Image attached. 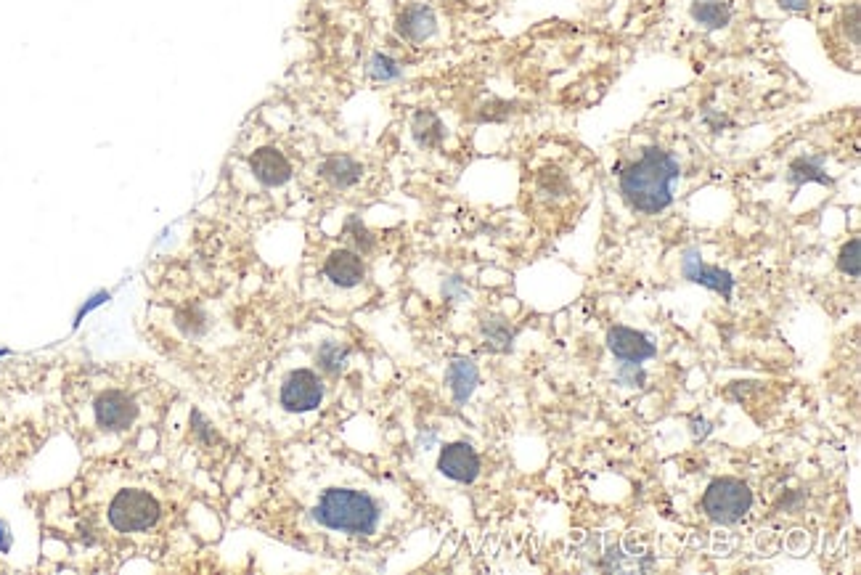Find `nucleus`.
I'll return each mask as SVG.
<instances>
[{
	"label": "nucleus",
	"instance_id": "nucleus-10",
	"mask_svg": "<svg viewBox=\"0 0 861 575\" xmlns=\"http://www.w3.org/2000/svg\"><path fill=\"white\" fill-rule=\"evenodd\" d=\"M324 276L332 281L334 287L353 289L366 279V265H363L358 252L350 250V247H340V250H332L326 255Z\"/></svg>",
	"mask_w": 861,
	"mask_h": 575
},
{
	"label": "nucleus",
	"instance_id": "nucleus-3",
	"mask_svg": "<svg viewBox=\"0 0 861 575\" xmlns=\"http://www.w3.org/2000/svg\"><path fill=\"white\" fill-rule=\"evenodd\" d=\"M679 173V162L660 146H652L620 173V194L634 210L655 215L673 202V183L679 181Z\"/></svg>",
	"mask_w": 861,
	"mask_h": 575
},
{
	"label": "nucleus",
	"instance_id": "nucleus-8",
	"mask_svg": "<svg viewBox=\"0 0 861 575\" xmlns=\"http://www.w3.org/2000/svg\"><path fill=\"white\" fill-rule=\"evenodd\" d=\"M438 470L456 483H475L477 475H480V456L469 443L456 440L440 451Z\"/></svg>",
	"mask_w": 861,
	"mask_h": 575
},
{
	"label": "nucleus",
	"instance_id": "nucleus-14",
	"mask_svg": "<svg viewBox=\"0 0 861 575\" xmlns=\"http://www.w3.org/2000/svg\"><path fill=\"white\" fill-rule=\"evenodd\" d=\"M477 382H480V374H477V366L469 358H456L454 364L448 366V385L454 390V398L459 406L469 401V395L475 393Z\"/></svg>",
	"mask_w": 861,
	"mask_h": 575
},
{
	"label": "nucleus",
	"instance_id": "nucleus-4",
	"mask_svg": "<svg viewBox=\"0 0 861 575\" xmlns=\"http://www.w3.org/2000/svg\"><path fill=\"white\" fill-rule=\"evenodd\" d=\"M310 517L332 533L366 538L377 533L382 507L371 493L348 488V485H332V488L321 491L318 501L310 509Z\"/></svg>",
	"mask_w": 861,
	"mask_h": 575
},
{
	"label": "nucleus",
	"instance_id": "nucleus-6",
	"mask_svg": "<svg viewBox=\"0 0 861 575\" xmlns=\"http://www.w3.org/2000/svg\"><path fill=\"white\" fill-rule=\"evenodd\" d=\"M279 401L289 414H305V411L318 409L324 401V382L313 369L289 371L281 382Z\"/></svg>",
	"mask_w": 861,
	"mask_h": 575
},
{
	"label": "nucleus",
	"instance_id": "nucleus-7",
	"mask_svg": "<svg viewBox=\"0 0 861 575\" xmlns=\"http://www.w3.org/2000/svg\"><path fill=\"white\" fill-rule=\"evenodd\" d=\"M247 165H250V173L255 175V181L263 183L265 189H279L292 178V162L276 146L255 149L250 159H247Z\"/></svg>",
	"mask_w": 861,
	"mask_h": 575
},
{
	"label": "nucleus",
	"instance_id": "nucleus-16",
	"mask_svg": "<svg viewBox=\"0 0 861 575\" xmlns=\"http://www.w3.org/2000/svg\"><path fill=\"white\" fill-rule=\"evenodd\" d=\"M692 16H695L700 24L710 27V30H718V27L729 24L732 11H729L726 3H718V0H697L695 6H692Z\"/></svg>",
	"mask_w": 861,
	"mask_h": 575
},
{
	"label": "nucleus",
	"instance_id": "nucleus-23",
	"mask_svg": "<svg viewBox=\"0 0 861 575\" xmlns=\"http://www.w3.org/2000/svg\"><path fill=\"white\" fill-rule=\"evenodd\" d=\"M0 427H3V424H0Z\"/></svg>",
	"mask_w": 861,
	"mask_h": 575
},
{
	"label": "nucleus",
	"instance_id": "nucleus-19",
	"mask_svg": "<svg viewBox=\"0 0 861 575\" xmlns=\"http://www.w3.org/2000/svg\"><path fill=\"white\" fill-rule=\"evenodd\" d=\"M790 181L803 183V181H819V183H830V178L822 173L819 167V159H798L790 167Z\"/></svg>",
	"mask_w": 861,
	"mask_h": 575
},
{
	"label": "nucleus",
	"instance_id": "nucleus-21",
	"mask_svg": "<svg viewBox=\"0 0 861 575\" xmlns=\"http://www.w3.org/2000/svg\"><path fill=\"white\" fill-rule=\"evenodd\" d=\"M859 239H851V242L846 244V247H843V250H840V258H838V265H840V271L843 273H848V276H859V271H861V263H859Z\"/></svg>",
	"mask_w": 861,
	"mask_h": 575
},
{
	"label": "nucleus",
	"instance_id": "nucleus-17",
	"mask_svg": "<svg viewBox=\"0 0 861 575\" xmlns=\"http://www.w3.org/2000/svg\"><path fill=\"white\" fill-rule=\"evenodd\" d=\"M485 345L491 350H509L514 340V329L507 318H485L483 321Z\"/></svg>",
	"mask_w": 861,
	"mask_h": 575
},
{
	"label": "nucleus",
	"instance_id": "nucleus-12",
	"mask_svg": "<svg viewBox=\"0 0 861 575\" xmlns=\"http://www.w3.org/2000/svg\"><path fill=\"white\" fill-rule=\"evenodd\" d=\"M684 276H687L689 281H695V284H703V287L713 289V292H718L724 300L732 297V289H734L732 273L721 271L718 265H705L703 260L697 258V255H692V252L684 258Z\"/></svg>",
	"mask_w": 861,
	"mask_h": 575
},
{
	"label": "nucleus",
	"instance_id": "nucleus-11",
	"mask_svg": "<svg viewBox=\"0 0 861 575\" xmlns=\"http://www.w3.org/2000/svg\"><path fill=\"white\" fill-rule=\"evenodd\" d=\"M395 30L408 43H424V40H430L438 32V16L424 3H411L398 14Z\"/></svg>",
	"mask_w": 861,
	"mask_h": 575
},
{
	"label": "nucleus",
	"instance_id": "nucleus-20",
	"mask_svg": "<svg viewBox=\"0 0 861 575\" xmlns=\"http://www.w3.org/2000/svg\"><path fill=\"white\" fill-rule=\"evenodd\" d=\"M369 75L374 77V80H382V83H387V80H395V77H401V67L395 64L390 56H382V53H377L374 59H371L369 64Z\"/></svg>",
	"mask_w": 861,
	"mask_h": 575
},
{
	"label": "nucleus",
	"instance_id": "nucleus-5",
	"mask_svg": "<svg viewBox=\"0 0 861 575\" xmlns=\"http://www.w3.org/2000/svg\"><path fill=\"white\" fill-rule=\"evenodd\" d=\"M750 507H753V491L742 480H734V477L713 480L703 496L705 515L713 523L721 525L740 523L742 517L750 512Z\"/></svg>",
	"mask_w": 861,
	"mask_h": 575
},
{
	"label": "nucleus",
	"instance_id": "nucleus-1",
	"mask_svg": "<svg viewBox=\"0 0 861 575\" xmlns=\"http://www.w3.org/2000/svg\"><path fill=\"white\" fill-rule=\"evenodd\" d=\"M72 533L122 557H162L183 533L189 499L157 467L106 456L69 491Z\"/></svg>",
	"mask_w": 861,
	"mask_h": 575
},
{
	"label": "nucleus",
	"instance_id": "nucleus-9",
	"mask_svg": "<svg viewBox=\"0 0 861 575\" xmlns=\"http://www.w3.org/2000/svg\"><path fill=\"white\" fill-rule=\"evenodd\" d=\"M607 348L612 350V356L626 361V364H642L658 353L655 342H650L647 334L628 329V326H612L607 332Z\"/></svg>",
	"mask_w": 861,
	"mask_h": 575
},
{
	"label": "nucleus",
	"instance_id": "nucleus-2",
	"mask_svg": "<svg viewBox=\"0 0 861 575\" xmlns=\"http://www.w3.org/2000/svg\"><path fill=\"white\" fill-rule=\"evenodd\" d=\"M167 406L165 382L144 369L101 371L80 382L69 398L77 438L85 448H104L106 454L138 443L141 432L162 427Z\"/></svg>",
	"mask_w": 861,
	"mask_h": 575
},
{
	"label": "nucleus",
	"instance_id": "nucleus-15",
	"mask_svg": "<svg viewBox=\"0 0 861 575\" xmlns=\"http://www.w3.org/2000/svg\"><path fill=\"white\" fill-rule=\"evenodd\" d=\"M411 133H414L416 144L424 146V149H435V146L443 144V138H446L443 122H440L438 114L430 112V109H422V112L414 114Z\"/></svg>",
	"mask_w": 861,
	"mask_h": 575
},
{
	"label": "nucleus",
	"instance_id": "nucleus-13",
	"mask_svg": "<svg viewBox=\"0 0 861 575\" xmlns=\"http://www.w3.org/2000/svg\"><path fill=\"white\" fill-rule=\"evenodd\" d=\"M318 175L334 189H350L363 178V165L348 154H334V157H326L321 162Z\"/></svg>",
	"mask_w": 861,
	"mask_h": 575
},
{
	"label": "nucleus",
	"instance_id": "nucleus-18",
	"mask_svg": "<svg viewBox=\"0 0 861 575\" xmlns=\"http://www.w3.org/2000/svg\"><path fill=\"white\" fill-rule=\"evenodd\" d=\"M316 361L326 374H340L345 361H348V348H342L337 342H324L321 350H318Z\"/></svg>",
	"mask_w": 861,
	"mask_h": 575
},
{
	"label": "nucleus",
	"instance_id": "nucleus-22",
	"mask_svg": "<svg viewBox=\"0 0 861 575\" xmlns=\"http://www.w3.org/2000/svg\"><path fill=\"white\" fill-rule=\"evenodd\" d=\"M620 377H623V382H626V385L642 387L644 371L642 369H631V364H623V369H620Z\"/></svg>",
	"mask_w": 861,
	"mask_h": 575
}]
</instances>
